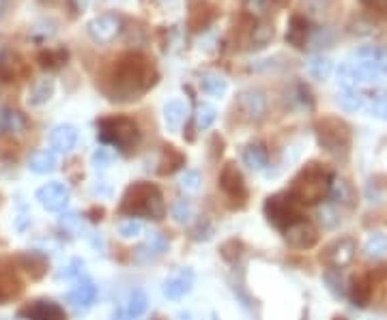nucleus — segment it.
<instances>
[{
    "label": "nucleus",
    "mask_w": 387,
    "mask_h": 320,
    "mask_svg": "<svg viewBox=\"0 0 387 320\" xmlns=\"http://www.w3.org/2000/svg\"><path fill=\"white\" fill-rule=\"evenodd\" d=\"M200 86L207 95L211 97H222L226 93V88H229V80H226L222 74L217 71H204L200 76Z\"/></svg>",
    "instance_id": "nucleus-27"
},
{
    "label": "nucleus",
    "mask_w": 387,
    "mask_h": 320,
    "mask_svg": "<svg viewBox=\"0 0 387 320\" xmlns=\"http://www.w3.org/2000/svg\"><path fill=\"white\" fill-rule=\"evenodd\" d=\"M7 5H9V0H0V17L5 15V11H7Z\"/></svg>",
    "instance_id": "nucleus-47"
},
{
    "label": "nucleus",
    "mask_w": 387,
    "mask_h": 320,
    "mask_svg": "<svg viewBox=\"0 0 387 320\" xmlns=\"http://www.w3.org/2000/svg\"><path fill=\"white\" fill-rule=\"evenodd\" d=\"M273 39V26L271 24H258L249 33V45L252 48H265Z\"/></svg>",
    "instance_id": "nucleus-36"
},
{
    "label": "nucleus",
    "mask_w": 387,
    "mask_h": 320,
    "mask_svg": "<svg viewBox=\"0 0 387 320\" xmlns=\"http://www.w3.org/2000/svg\"><path fill=\"white\" fill-rule=\"evenodd\" d=\"M265 215L271 226H276L278 230H286V228L295 221L302 219V204L295 200L288 192L269 196L265 200Z\"/></svg>",
    "instance_id": "nucleus-6"
},
{
    "label": "nucleus",
    "mask_w": 387,
    "mask_h": 320,
    "mask_svg": "<svg viewBox=\"0 0 387 320\" xmlns=\"http://www.w3.org/2000/svg\"><path fill=\"white\" fill-rule=\"evenodd\" d=\"M183 166H186V155L181 153L176 146H172V144L164 146L157 172L166 176V174H172V172H176L179 168H183Z\"/></svg>",
    "instance_id": "nucleus-22"
},
{
    "label": "nucleus",
    "mask_w": 387,
    "mask_h": 320,
    "mask_svg": "<svg viewBox=\"0 0 387 320\" xmlns=\"http://www.w3.org/2000/svg\"><path fill=\"white\" fill-rule=\"evenodd\" d=\"M243 9L252 17H265L271 9V0H245Z\"/></svg>",
    "instance_id": "nucleus-37"
},
{
    "label": "nucleus",
    "mask_w": 387,
    "mask_h": 320,
    "mask_svg": "<svg viewBox=\"0 0 387 320\" xmlns=\"http://www.w3.org/2000/svg\"><path fill=\"white\" fill-rule=\"evenodd\" d=\"M0 129L5 133H22L28 129V119L19 110H3L0 112Z\"/></svg>",
    "instance_id": "nucleus-23"
},
{
    "label": "nucleus",
    "mask_w": 387,
    "mask_h": 320,
    "mask_svg": "<svg viewBox=\"0 0 387 320\" xmlns=\"http://www.w3.org/2000/svg\"><path fill=\"white\" fill-rule=\"evenodd\" d=\"M379 65H381V69H383V71L387 74V50H385V52L381 54V58H379Z\"/></svg>",
    "instance_id": "nucleus-46"
},
{
    "label": "nucleus",
    "mask_w": 387,
    "mask_h": 320,
    "mask_svg": "<svg viewBox=\"0 0 387 320\" xmlns=\"http://www.w3.org/2000/svg\"><path fill=\"white\" fill-rule=\"evenodd\" d=\"M112 162H115V151H112L110 146H101L93 153V164L97 168H108Z\"/></svg>",
    "instance_id": "nucleus-41"
},
{
    "label": "nucleus",
    "mask_w": 387,
    "mask_h": 320,
    "mask_svg": "<svg viewBox=\"0 0 387 320\" xmlns=\"http://www.w3.org/2000/svg\"><path fill=\"white\" fill-rule=\"evenodd\" d=\"M149 308V296L145 290L135 288L127 299V318H140Z\"/></svg>",
    "instance_id": "nucleus-33"
},
{
    "label": "nucleus",
    "mask_w": 387,
    "mask_h": 320,
    "mask_svg": "<svg viewBox=\"0 0 387 320\" xmlns=\"http://www.w3.org/2000/svg\"><path fill=\"white\" fill-rule=\"evenodd\" d=\"M119 235H121L123 239H135V237H140V235H142V224H140L138 219L129 217V219H125V221L119 224Z\"/></svg>",
    "instance_id": "nucleus-38"
},
{
    "label": "nucleus",
    "mask_w": 387,
    "mask_h": 320,
    "mask_svg": "<svg viewBox=\"0 0 387 320\" xmlns=\"http://www.w3.org/2000/svg\"><path fill=\"white\" fill-rule=\"evenodd\" d=\"M355 254H357V241L353 237H340L325 247L323 258L331 269L343 271L355 260Z\"/></svg>",
    "instance_id": "nucleus-8"
},
{
    "label": "nucleus",
    "mask_w": 387,
    "mask_h": 320,
    "mask_svg": "<svg viewBox=\"0 0 387 320\" xmlns=\"http://www.w3.org/2000/svg\"><path fill=\"white\" fill-rule=\"evenodd\" d=\"M363 254L368 258L381 260L387 256V235L385 233H372L368 241L363 243Z\"/></svg>",
    "instance_id": "nucleus-31"
},
{
    "label": "nucleus",
    "mask_w": 387,
    "mask_h": 320,
    "mask_svg": "<svg viewBox=\"0 0 387 320\" xmlns=\"http://www.w3.org/2000/svg\"><path fill=\"white\" fill-rule=\"evenodd\" d=\"M284 239L293 249H312L318 243V230L312 221L302 217L299 221H295L286 228Z\"/></svg>",
    "instance_id": "nucleus-11"
},
{
    "label": "nucleus",
    "mask_w": 387,
    "mask_h": 320,
    "mask_svg": "<svg viewBox=\"0 0 387 320\" xmlns=\"http://www.w3.org/2000/svg\"><path fill=\"white\" fill-rule=\"evenodd\" d=\"M67 58H69V54H67V50H63V48L41 50L37 54V60H39V65L43 67V69H58V67H63L67 62Z\"/></svg>",
    "instance_id": "nucleus-32"
},
{
    "label": "nucleus",
    "mask_w": 387,
    "mask_h": 320,
    "mask_svg": "<svg viewBox=\"0 0 387 320\" xmlns=\"http://www.w3.org/2000/svg\"><path fill=\"white\" fill-rule=\"evenodd\" d=\"M192 286H194V273L190 269H181L164 282V294L172 301H179L192 290Z\"/></svg>",
    "instance_id": "nucleus-16"
},
{
    "label": "nucleus",
    "mask_w": 387,
    "mask_h": 320,
    "mask_svg": "<svg viewBox=\"0 0 387 320\" xmlns=\"http://www.w3.org/2000/svg\"><path fill=\"white\" fill-rule=\"evenodd\" d=\"M54 95V80L50 78H41L33 84L31 93H28V103L31 106H43L48 103Z\"/></svg>",
    "instance_id": "nucleus-28"
},
{
    "label": "nucleus",
    "mask_w": 387,
    "mask_h": 320,
    "mask_svg": "<svg viewBox=\"0 0 387 320\" xmlns=\"http://www.w3.org/2000/svg\"><path fill=\"white\" fill-rule=\"evenodd\" d=\"M237 108L247 121H261L267 114V95L261 88H245L237 95Z\"/></svg>",
    "instance_id": "nucleus-10"
},
{
    "label": "nucleus",
    "mask_w": 387,
    "mask_h": 320,
    "mask_svg": "<svg viewBox=\"0 0 387 320\" xmlns=\"http://www.w3.org/2000/svg\"><path fill=\"white\" fill-rule=\"evenodd\" d=\"M119 211L127 217H145V219H164L166 217V200L164 194L153 183L138 180L129 185L121 198Z\"/></svg>",
    "instance_id": "nucleus-2"
},
{
    "label": "nucleus",
    "mask_w": 387,
    "mask_h": 320,
    "mask_svg": "<svg viewBox=\"0 0 387 320\" xmlns=\"http://www.w3.org/2000/svg\"><path fill=\"white\" fill-rule=\"evenodd\" d=\"M78 144V129L69 123L56 125L50 133V146L56 153H72Z\"/></svg>",
    "instance_id": "nucleus-17"
},
{
    "label": "nucleus",
    "mask_w": 387,
    "mask_h": 320,
    "mask_svg": "<svg viewBox=\"0 0 387 320\" xmlns=\"http://www.w3.org/2000/svg\"><path fill=\"white\" fill-rule=\"evenodd\" d=\"M19 290H22V282L17 280L15 271L11 267L0 264V303L13 299L15 294H19Z\"/></svg>",
    "instance_id": "nucleus-24"
},
{
    "label": "nucleus",
    "mask_w": 387,
    "mask_h": 320,
    "mask_svg": "<svg viewBox=\"0 0 387 320\" xmlns=\"http://www.w3.org/2000/svg\"><path fill=\"white\" fill-rule=\"evenodd\" d=\"M97 294H99V290H97V286L93 282L82 280L69 290V294H67V301H69L76 310H86V308H90L97 301Z\"/></svg>",
    "instance_id": "nucleus-18"
},
{
    "label": "nucleus",
    "mask_w": 387,
    "mask_h": 320,
    "mask_svg": "<svg viewBox=\"0 0 387 320\" xmlns=\"http://www.w3.org/2000/svg\"><path fill=\"white\" fill-rule=\"evenodd\" d=\"M215 119H217V112H215V108L209 106V103L198 106V110H196V114H194V123H196V127H198L200 131H207V129L215 123Z\"/></svg>",
    "instance_id": "nucleus-34"
},
{
    "label": "nucleus",
    "mask_w": 387,
    "mask_h": 320,
    "mask_svg": "<svg viewBox=\"0 0 387 320\" xmlns=\"http://www.w3.org/2000/svg\"><path fill=\"white\" fill-rule=\"evenodd\" d=\"M314 131L321 149H325L334 157L347 159L351 146V127L336 117H325L314 123Z\"/></svg>",
    "instance_id": "nucleus-5"
},
{
    "label": "nucleus",
    "mask_w": 387,
    "mask_h": 320,
    "mask_svg": "<svg viewBox=\"0 0 387 320\" xmlns=\"http://www.w3.org/2000/svg\"><path fill=\"white\" fill-rule=\"evenodd\" d=\"M334 320H347V318H345V316H336Z\"/></svg>",
    "instance_id": "nucleus-48"
},
{
    "label": "nucleus",
    "mask_w": 387,
    "mask_h": 320,
    "mask_svg": "<svg viewBox=\"0 0 387 320\" xmlns=\"http://www.w3.org/2000/svg\"><path fill=\"white\" fill-rule=\"evenodd\" d=\"M349 294L355 305L359 308H366L370 303V296H372V280L368 276H359L351 282L349 286Z\"/></svg>",
    "instance_id": "nucleus-25"
},
{
    "label": "nucleus",
    "mask_w": 387,
    "mask_h": 320,
    "mask_svg": "<svg viewBox=\"0 0 387 320\" xmlns=\"http://www.w3.org/2000/svg\"><path fill=\"white\" fill-rule=\"evenodd\" d=\"M97 140L104 146L117 149L121 153H131L138 149L142 133L133 119L117 114V117H104L97 121Z\"/></svg>",
    "instance_id": "nucleus-3"
},
{
    "label": "nucleus",
    "mask_w": 387,
    "mask_h": 320,
    "mask_svg": "<svg viewBox=\"0 0 387 320\" xmlns=\"http://www.w3.org/2000/svg\"><path fill=\"white\" fill-rule=\"evenodd\" d=\"M334 204H340V207H355V190L351 187V183L345 178H331V185H329V194H327Z\"/></svg>",
    "instance_id": "nucleus-21"
},
{
    "label": "nucleus",
    "mask_w": 387,
    "mask_h": 320,
    "mask_svg": "<svg viewBox=\"0 0 387 320\" xmlns=\"http://www.w3.org/2000/svg\"><path fill=\"white\" fill-rule=\"evenodd\" d=\"M363 108L377 119H387V90H372V93H366L363 95Z\"/></svg>",
    "instance_id": "nucleus-29"
},
{
    "label": "nucleus",
    "mask_w": 387,
    "mask_h": 320,
    "mask_svg": "<svg viewBox=\"0 0 387 320\" xmlns=\"http://www.w3.org/2000/svg\"><path fill=\"white\" fill-rule=\"evenodd\" d=\"M157 69L155 65L140 52L123 54L110 74V99L112 101H135L155 86Z\"/></svg>",
    "instance_id": "nucleus-1"
},
{
    "label": "nucleus",
    "mask_w": 387,
    "mask_h": 320,
    "mask_svg": "<svg viewBox=\"0 0 387 320\" xmlns=\"http://www.w3.org/2000/svg\"><path fill=\"white\" fill-rule=\"evenodd\" d=\"M318 221L323 224V228H329V230H334L336 226H340V221H343V217H340V211H338V204H323L321 209H318Z\"/></svg>",
    "instance_id": "nucleus-35"
},
{
    "label": "nucleus",
    "mask_w": 387,
    "mask_h": 320,
    "mask_svg": "<svg viewBox=\"0 0 387 320\" xmlns=\"http://www.w3.org/2000/svg\"><path fill=\"white\" fill-rule=\"evenodd\" d=\"M35 198L45 211L56 213V211H63L67 204H69V187L60 180H50L37 190Z\"/></svg>",
    "instance_id": "nucleus-9"
},
{
    "label": "nucleus",
    "mask_w": 387,
    "mask_h": 320,
    "mask_svg": "<svg viewBox=\"0 0 387 320\" xmlns=\"http://www.w3.org/2000/svg\"><path fill=\"white\" fill-rule=\"evenodd\" d=\"M310 71H312L314 78L325 80L329 76V71H331V62L327 58H316V60L310 62Z\"/></svg>",
    "instance_id": "nucleus-42"
},
{
    "label": "nucleus",
    "mask_w": 387,
    "mask_h": 320,
    "mask_svg": "<svg viewBox=\"0 0 387 320\" xmlns=\"http://www.w3.org/2000/svg\"><path fill=\"white\" fill-rule=\"evenodd\" d=\"M308 19L299 13L290 15L288 19V31H286V41L293 45V48L304 50L306 48V41H308Z\"/></svg>",
    "instance_id": "nucleus-19"
},
{
    "label": "nucleus",
    "mask_w": 387,
    "mask_h": 320,
    "mask_svg": "<svg viewBox=\"0 0 387 320\" xmlns=\"http://www.w3.org/2000/svg\"><path fill=\"white\" fill-rule=\"evenodd\" d=\"M198 187H200V172L188 170L183 176H181V190L183 192L194 194V192H198Z\"/></svg>",
    "instance_id": "nucleus-40"
},
{
    "label": "nucleus",
    "mask_w": 387,
    "mask_h": 320,
    "mask_svg": "<svg viewBox=\"0 0 387 320\" xmlns=\"http://www.w3.org/2000/svg\"><path fill=\"white\" fill-rule=\"evenodd\" d=\"M147 247H149L151 251H157V254H162V251L168 247V239H166L162 233H153L151 239H149V243H147Z\"/></svg>",
    "instance_id": "nucleus-44"
},
{
    "label": "nucleus",
    "mask_w": 387,
    "mask_h": 320,
    "mask_svg": "<svg viewBox=\"0 0 387 320\" xmlns=\"http://www.w3.org/2000/svg\"><path fill=\"white\" fill-rule=\"evenodd\" d=\"M220 190L229 196L231 200H245L247 198V187L241 170L237 168L235 162H229L222 172H220Z\"/></svg>",
    "instance_id": "nucleus-13"
},
{
    "label": "nucleus",
    "mask_w": 387,
    "mask_h": 320,
    "mask_svg": "<svg viewBox=\"0 0 387 320\" xmlns=\"http://www.w3.org/2000/svg\"><path fill=\"white\" fill-rule=\"evenodd\" d=\"M28 168H31L35 174L54 172V170H56V157H54V153H50V151H37V153H33L31 159H28Z\"/></svg>",
    "instance_id": "nucleus-30"
},
{
    "label": "nucleus",
    "mask_w": 387,
    "mask_h": 320,
    "mask_svg": "<svg viewBox=\"0 0 387 320\" xmlns=\"http://www.w3.org/2000/svg\"><path fill=\"white\" fill-rule=\"evenodd\" d=\"M13 264H17L19 271H24L26 276H31V280H41L45 273H48L50 260L41 251H22L13 258Z\"/></svg>",
    "instance_id": "nucleus-14"
},
{
    "label": "nucleus",
    "mask_w": 387,
    "mask_h": 320,
    "mask_svg": "<svg viewBox=\"0 0 387 320\" xmlns=\"http://www.w3.org/2000/svg\"><path fill=\"white\" fill-rule=\"evenodd\" d=\"M340 101V106H343L345 110H349V112H353V110H359V108H363V95L361 93H353V90H349L347 95H343L338 99Z\"/></svg>",
    "instance_id": "nucleus-43"
},
{
    "label": "nucleus",
    "mask_w": 387,
    "mask_h": 320,
    "mask_svg": "<svg viewBox=\"0 0 387 320\" xmlns=\"http://www.w3.org/2000/svg\"><path fill=\"white\" fill-rule=\"evenodd\" d=\"M155 320H159V318H155Z\"/></svg>",
    "instance_id": "nucleus-49"
},
{
    "label": "nucleus",
    "mask_w": 387,
    "mask_h": 320,
    "mask_svg": "<svg viewBox=\"0 0 387 320\" xmlns=\"http://www.w3.org/2000/svg\"><path fill=\"white\" fill-rule=\"evenodd\" d=\"M192 204L188 200H176L174 207H172V217L179 221V224H188L192 219Z\"/></svg>",
    "instance_id": "nucleus-39"
},
{
    "label": "nucleus",
    "mask_w": 387,
    "mask_h": 320,
    "mask_svg": "<svg viewBox=\"0 0 387 320\" xmlns=\"http://www.w3.org/2000/svg\"><path fill=\"white\" fill-rule=\"evenodd\" d=\"M24 320H67L65 310L52 299H35L17 312Z\"/></svg>",
    "instance_id": "nucleus-12"
},
{
    "label": "nucleus",
    "mask_w": 387,
    "mask_h": 320,
    "mask_svg": "<svg viewBox=\"0 0 387 320\" xmlns=\"http://www.w3.org/2000/svg\"><path fill=\"white\" fill-rule=\"evenodd\" d=\"M215 7L209 5L207 0H196V3L190 7V15H188V26L192 33H200L204 28H209L215 19Z\"/></svg>",
    "instance_id": "nucleus-15"
},
{
    "label": "nucleus",
    "mask_w": 387,
    "mask_h": 320,
    "mask_svg": "<svg viewBox=\"0 0 387 320\" xmlns=\"http://www.w3.org/2000/svg\"><path fill=\"white\" fill-rule=\"evenodd\" d=\"M123 31V19L115 13H104V15H97L93 17L86 24V33L88 37L93 39L95 43L99 45H108L115 41Z\"/></svg>",
    "instance_id": "nucleus-7"
},
{
    "label": "nucleus",
    "mask_w": 387,
    "mask_h": 320,
    "mask_svg": "<svg viewBox=\"0 0 387 320\" xmlns=\"http://www.w3.org/2000/svg\"><path fill=\"white\" fill-rule=\"evenodd\" d=\"M334 174L327 172L321 164H308L297 176H295L288 194L297 200L299 204H318L329 194Z\"/></svg>",
    "instance_id": "nucleus-4"
},
{
    "label": "nucleus",
    "mask_w": 387,
    "mask_h": 320,
    "mask_svg": "<svg viewBox=\"0 0 387 320\" xmlns=\"http://www.w3.org/2000/svg\"><path fill=\"white\" fill-rule=\"evenodd\" d=\"M361 5L377 11L383 17H387V0H361Z\"/></svg>",
    "instance_id": "nucleus-45"
},
{
    "label": "nucleus",
    "mask_w": 387,
    "mask_h": 320,
    "mask_svg": "<svg viewBox=\"0 0 387 320\" xmlns=\"http://www.w3.org/2000/svg\"><path fill=\"white\" fill-rule=\"evenodd\" d=\"M186 114H188V106H186V101H181V99H170V101L164 106V121H166V127H168L170 131H176L181 125H183Z\"/></svg>",
    "instance_id": "nucleus-26"
},
{
    "label": "nucleus",
    "mask_w": 387,
    "mask_h": 320,
    "mask_svg": "<svg viewBox=\"0 0 387 320\" xmlns=\"http://www.w3.org/2000/svg\"><path fill=\"white\" fill-rule=\"evenodd\" d=\"M241 159H243V164H245L249 170L258 172V170H265L267 164H269V151H267V146L261 144V142H249V144L243 149Z\"/></svg>",
    "instance_id": "nucleus-20"
}]
</instances>
